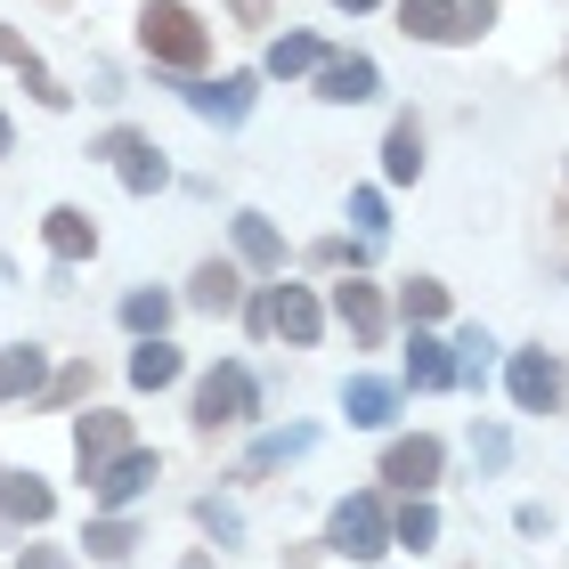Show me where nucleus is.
<instances>
[{
    "instance_id": "nucleus-1",
    "label": "nucleus",
    "mask_w": 569,
    "mask_h": 569,
    "mask_svg": "<svg viewBox=\"0 0 569 569\" xmlns=\"http://www.w3.org/2000/svg\"><path fill=\"white\" fill-rule=\"evenodd\" d=\"M139 49H147L154 66L196 73L203 58H212V33H203L196 9H179V0H147V9H139Z\"/></svg>"
},
{
    "instance_id": "nucleus-2",
    "label": "nucleus",
    "mask_w": 569,
    "mask_h": 569,
    "mask_svg": "<svg viewBox=\"0 0 569 569\" xmlns=\"http://www.w3.org/2000/svg\"><path fill=\"white\" fill-rule=\"evenodd\" d=\"M326 546L350 553V561H382L391 553V512H382V497H342L326 521Z\"/></svg>"
},
{
    "instance_id": "nucleus-3",
    "label": "nucleus",
    "mask_w": 569,
    "mask_h": 569,
    "mask_svg": "<svg viewBox=\"0 0 569 569\" xmlns=\"http://www.w3.org/2000/svg\"><path fill=\"white\" fill-rule=\"evenodd\" d=\"M252 399H261V391H252V375H244V367H212V375L196 382V431H228V423H244V416H252Z\"/></svg>"
},
{
    "instance_id": "nucleus-4",
    "label": "nucleus",
    "mask_w": 569,
    "mask_h": 569,
    "mask_svg": "<svg viewBox=\"0 0 569 569\" xmlns=\"http://www.w3.org/2000/svg\"><path fill=\"white\" fill-rule=\"evenodd\" d=\"M561 391H569L561 358H546V350H521V358H512V407H521V416H553Z\"/></svg>"
},
{
    "instance_id": "nucleus-5",
    "label": "nucleus",
    "mask_w": 569,
    "mask_h": 569,
    "mask_svg": "<svg viewBox=\"0 0 569 569\" xmlns=\"http://www.w3.org/2000/svg\"><path fill=\"white\" fill-rule=\"evenodd\" d=\"M98 154H107V163L122 171V188H131V196H154V188H163V179H171L163 147H154V139H139V131H114V139L98 147Z\"/></svg>"
},
{
    "instance_id": "nucleus-6",
    "label": "nucleus",
    "mask_w": 569,
    "mask_h": 569,
    "mask_svg": "<svg viewBox=\"0 0 569 569\" xmlns=\"http://www.w3.org/2000/svg\"><path fill=\"white\" fill-rule=\"evenodd\" d=\"M114 456H131V423L98 407V416H82V431H73V463H82V480H98Z\"/></svg>"
},
{
    "instance_id": "nucleus-7",
    "label": "nucleus",
    "mask_w": 569,
    "mask_h": 569,
    "mask_svg": "<svg viewBox=\"0 0 569 569\" xmlns=\"http://www.w3.org/2000/svg\"><path fill=\"white\" fill-rule=\"evenodd\" d=\"M399 33L407 41H472L480 24L456 9V0H399Z\"/></svg>"
},
{
    "instance_id": "nucleus-8",
    "label": "nucleus",
    "mask_w": 569,
    "mask_h": 569,
    "mask_svg": "<svg viewBox=\"0 0 569 569\" xmlns=\"http://www.w3.org/2000/svg\"><path fill=\"white\" fill-rule=\"evenodd\" d=\"M269 333H284V342H318V326H326V309L309 284H269Z\"/></svg>"
},
{
    "instance_id": "nucleus-9",
    "label": "nucleus",
    "mask_w": 569,
    "mask_h": 569,
    "mask_svg": "<svg viewBox=\"0 0 569 569\" xmlns=\"http://www.w3.org/2000/svg\"><path fill=\"white\" fill-rule=\"evenodd\" d=\"M439 463H448V456H439V439H391V456H382V480H391V488H407V497H423V488L439 480Z\"/></svg>"
},
{
    "instance_id": "nucleus-10",
    "label": "nucleus",
    "mask_w": 569,
    "mask_h": 569,
    "mask_svg": "<svg viewBox=\"0 0 569 569\" xmlns=\"http://www.w3.org/2000/svg\"><path fill=\"white\" fill-rule=\"evenodd\" d=\"M154 472H163V456H154V448H131V456H114L107 472L90 480V497H98V505H131V497H147V488H154Z\"/></svg>"
},
{
    "instance_id": "nucleus-11",
    "label": "nucleus",
    "mask_w": 569,
    "mask_h": 569,
    "mask_svg": "<svg viewBox=\"0 0 569 569\" xmlns=\"http://www.w3.org/2000/svg\"><path fill=\"white\" fill-rule=\"evenodd\" d=\"M333 318L350 326V342H358V350H375V342H382V293H375L367 277H342V284H333Z\"/></svg>"
},
{
    "instance_id": "nucleus-12",
    "label": "nucleus",
    "mask_w": 569,
    "mask_h": 569,
    "mask_svg": "<svg viewBox=\"0 0 569 569\" xmlns=\"http://www.w3.org/2000/svg\"><path fill=\"white\" fill-rule=\"evenodd\" d=\"M375 90H382L375 58H326L318 66V98H333V107H367Z\"/></svg>"
},
{
    "instance_id": "nucleus-13",
    "label": "nucleus",
    "mask_w": 569,
    "mask_h": 569,
    "mask_svg": "<svg viewBox=\"0 0 569 569\" xmlns=\"http://www.w3.org/2000/svg\"><path fill=\"white\" fill-rule=\"evenodd\" d=\"M407 382H416V391H448L456 382V358H448V342H439L431 326L407 333Z\"/></svg>"
},
{
    "instance_id": "nucleus-14",
    "label": "nucleus",
    "mask_w": 569,
    "mask_h": 569,
    "mask_svg": "<svg viewBox=\"0 0 569 569\" xmlns=\"http://www.w3.org/2000/svg\"><path fill=\"white\" fill-rule=\"evenodd\" d=\"M342 416H350L358 431H382V423L399 416V391H391V382H375V375H350V382H342Z\"/></svg>"
},
{
    "instance_id": "nucleus-15",
    "label": "nucleus",
    "mask_w": 569,
    "mask_h": 569,
    "mask_svg": "<svg viewBox=\"0 0 569 569\" xmlns=\"http://www.w3.org/2000/svg\"><path fill=\"white\" fill-rule=\"evenodd\" d=\"M188 107L203 122H244L252 114V73H228V82H196L188 90Z\"/></svg>"
},
{
    "instance_id": "nucleus-16",
    "label": "nucleus",
    "mask_w": 569,
    "mask_h": 569,
    "mask_svg": "<svg viewBox=\"0 0 569 569\" xmlns=\"http://www.w3.org/2000/svg\"><path fill=\"white\" fill-rule=\"evenodd\" d=\"M0 512L24 521V529H41L49 512H58V497H49V480H33V472H0Z\"/></svg>"
},
{
    "instance_id": "nucleus-17",
    "label": "nucleus",
    "mask_w": 569,
    "mask_h": 569,
    "mask_svg": "<svg viewBox=\"0 0 569 569\" xmlns=\"http://www.w3.org/2000/svg\"><path fill=\"white\" fill-rule=\"evenodd\" d=\"M0 66H17V73H24V90H33L41 107H66V98H73V90L58 82V73H49V66L33 58V49H24V41L9 33V24H0Z\"/></svg>"
},
{
    "instance_id": "nucleus-18",
    "label": "nucleus",
    "mask_w": 569,
    "mask_h": 569,
    "mask_svg": "<svg viewBox=\"0 0 569 569\" xmlns=\"http://www.w3.org/2000/svg\"><path fill=\"white\" fill-rule=\"evenodd\" d=\"M41 237H49L58 261H90V252H98V228H90V212H73V203H58V212L41 220Z\"/></svg>"
},
{
    "instance_id": "nucleus-19",
    "label": "nucleus",
    "mask_w": 569,
    "mask_h": 569,
    "mask_svg": "<svg viewBox=\"0 0 569 569\" xmlns=\"http://www.w3.org/2000/svg\"><path fill=\"white\" fill-rule=\"evenodd\" d=\"M41 367H49V358H41L33 342H9V350H0V407H9V399H33V391H41Z\"/></svg>"
},
{
    "instance_id": "nucleus-20",
    "label": "nucleus",
    "mask_w": 569,
    "mask_h": 569,
    "mask_svg": "<svg viewBox=\"0 0 569 569\" xmlns=\"http://www.w3.org/2000/svg\"><path fill=\"white\" fill-rule=\"evenodd\" d=\"M309 448H318V431H309V423H293V431H269V439H252L244 472H277V463H293V456H309Z\"/></svg>"
},
{
    "instance_id": "nucleus-21",
    "label": "nucleus",
    "mask_w": 569,
    "mask_h": 569,
    "mask_svg": "<svg viewBox=\"0 0 569 569\" xmlns=\"http://www.w3.org/2000/svg\"><path fill=\"white\" fill-rule=\"evenodd\" d=\"M382 171H391L399 188L423 171V131H416V114H399V122H391V139H382Z\"/></svg>"
},
{
    "instance_id": "nucleus-22",
    "label": "nucleus",
    "mask_w": 569,
    "mask_h": 569,
    "mask_svg": "<svg viewBox=\"0 0 569 569\" xmlns=\"http://www.w3.org/2000/svg\"><path fill=\"white\" fill-rule=\"evenodd\" d=\"M237 252H244L252 269H284V237H277L261 212H237Z\"/></svg>"
},
{
    "instance_id": "nucleus-23",
    "label": "nucleus",
    "mask_w": 569,
    "mask_h": 569,
    "mask_svg": "<svg viewBox=\"0 0 569 569\" xmlns=\"http://www.w3.org/2000/svg\"><path fill=\"white\" fill-rule=\"evenodd\" d=\"M131 382H139V391H163V382H179V350L163 342V333L131 350Z\"/></svg>"
},
{
    "instance_id": "nucleus-24",
    "label": "nucleus",
    "mask_w": 569,
    "mask_h": 569,
    "mask_svg": "<svg viewBox=\"0 0 569 569\" xmlns=\"http://www.w3.org/2000/svg\"><path fill=\"white\" fill-rule=\"evenodd\" d=\"M399 318H407V326H439V318H448V284L407 277V284H399Z\"/></svg>"
},
{
    "instance_id": "nucleus-25",
    "label": "nucleus",
    "mask_w": 569,
    "mask_h": 569,
    "mask_svg": "<svg viewBox=\"0 0 569 569\" xmlns=\"http://www.w3.org/2000/svg\"><path fill=\"white\" fill-rule=\"evenodd\" d=\"M188 301H196V309H212V318H228V309H237V269H228V261H203Z\"/></svg>"
},
{
    "instance_id": "nucleus-26",
    "label": "nucleus",
    "mask_w": 569,
    "mask_h": 569,
    "mask_svg": "<svg viewBox=\"0 0 569 569\" xmlns=\"http://www.w3.org/2000/svg\"><path fill=\"white\" fill-rule=\"evenodd\" d=\"M448 358H456V382H472V391H480V382H488V358H497V342H488L480 326H463L456 342H448Z\"/></svg>"
},
{
    "instance_id": "nucleus-27",
    "label": "nucleus",
    "mask_w": 569,
    "mask_h": 569,
    "mask_svg": "<svg viewBox=\"0 0 569 569\" xmlns=\"http://www.w3.org/2000/svg\"><path fill=\"white\" fill-rule=\"evenodd\" d=\"M318 66H326L318 33H284V41H269V73H318Z\"/></svg>"
},
{
    "instance_id": "nucleus-28",
    "label": "nucleus",
    "mask_w": 569,
    "mask_h": 569,
    "mask_svg": "<svg viewBox=\"0 0 569 569\" xmlns=\"http://www.w3.org/2000/svg\"><path fill=\"white\" fill-rule=\"evenodd\" d=\"M122 326H131V333H147V342H154V333L171 326V293H154V284H139V293L122 301Z\"/></svg>"
},
{
    "instance_id": "nucleus-29",
    "label": "nucleus",
    "mask_w": 569,
    "mask_h": 569,
    "mask_svg": "<svg viewBox=\"0 0 569 569\" xmlns=\"http://www.w3.org/2000/svg\"><path fill=\"white\" fill-rule=\"evenodd\" d=\"M431 537H439V512H431L423 497H407V505L391 512V546H416V553H423Z\"/></svg>"
},
{
    "instance_id": "nucleus-30",
    "label": "nucleus",
    "mask_w": 569,
    "mask_h": 569,
    "mask_svg": "<svg viewBox=\"0 0 569 569\" xmlns=\"http://www.w3.org/2000/svg\"><path fill=\"white\" fill-rule=\"evenodd\" d=\"M82 546L98 553V561H131V546H139V529L131 521H90V537Z\"/></svg>"
},
{
    "instance_id": "nucleus-31",
    "label": "nucleus",
    "mask_w": 569,
    "mask_h": 569,
    "mask_svg": "<svg viewBox=\"0 0 569 569\" xmlns=\"http://www.w3.org/2000/svg\"><path fill=\"white\" fill-rule=\"evenodd\" d=\"M196 521L212 529L220 546H237V537H244V521H237V505H220V497H203V505H196Z\"/></svg>"
},
{
    "instance_id": "nucleus-32",
    "label": "nucleus",
    "mask_w": 569,
    "mask_h": 569,
    "mask_svg": "<svg viewBox=\"0 0 569 569\" xmlns=\"http://www.w3.org/2000/svg\"><path fill=\"white\" fill-rule=\"evenodd\" d=\"M505 456H512V439H505V431H472V463H480V472H497Z\"/></svg>"
},
{
    "instance_id": "nucleus-33",
    "label": "nucleus",
    "mask_w": 569,
    "mask_h": 569,
    "mask_svg": "<svg viewBox=\"0 0 569 569\" xmlns=\"http://www.w3.org/2000/svg\"><path fill=\"white\" fill-rule=\"evenodd\" d=\"M350 220L367 228V237H382V228H391V220H382V196H375V188H358V196H350Z\"/></svg>"
},
{
    "instance_id": "nucleus-34",
    "label": "nucleus",
    "mask_w": 569,
    "mask_h": 569,
    "mask_svg": "<svg viewBox=\"0 0 569 569\" xmlns=\"http://www.w3.org/2000/svg\"><path fill=\"white\" fill-rule=\"evenodd\" d=\"M82 391H90V367H66L58 382H49V399H82Z\"/></svg>"
},
{
    "instance_id": "nucleus-35",
    "label": "nucleus",
    "mask_w": 569,
    "mask_h": 569,
    "mask_svg": "<svg viewBox=\"0 0 569 569\" xmlns=\"http://www.w3.org/2000/svg\"><path fill=\"white\" fill-rule=\"evenodd\" d=\"M237 9V24H277V0H228Z\"/></svg>"
},
{
    "instance_id": "nucleus-36",
    "label": "nucleus",
    "mask_w": 569,
    "mask_h": 569,
    "mask_svg": "<svg viewBox=\"0 0 569 569\" xmlns=\"http://www.w3.org/2000/svg\"><path fill=\"white\" fill-rule=\"evenodd\" d=\"M24 569H66V553H58V546H33V553H24Z\"/></svg>"
},
{
    "instance_id": "nucleus-37",
    "label": "nucleus",
    "mask_w": 569,
    "mask_h": 569,
    "mask_svg": "<svg viewBox=\"0 0 569 569\" xmlns=\"http://www.w3.org/2000/svg\"><path fill=\"white\" fill-rule=\"evenodd\" d=\"M333 9H350V17H358V9H375V0H333Z\"/></svg>"
},
{
    "instance_id": "nucleus-38",
    "label": "nucleus",
    "mask_w": 569,
    "mask_h": 569,
    "mask_svg": "<svg viewBox=\"0 0 569 569\" xmlns=\"http://www.w3.org/2000/svg\"><path fill=\"white\" fill-rule=\"evenodd\" d=\"M179 569H212V561H203V553H188V561H179Z\"/></svg>"
},
{
    "instance_id": "nucleus-39",
    "label": "nucleus",
    "mask_w": 569,
    "mask_h": 569,
    "mask_svg": "<svg viewBox=\"0 0 569 569\" xmlns=\"http://www.w3.org/2000/svg\"><path fill=\"white\" fill-rule=\"evenodd\" d=\"M0 154H9V114H0Z\"/></svg>"
}]
</instances>
